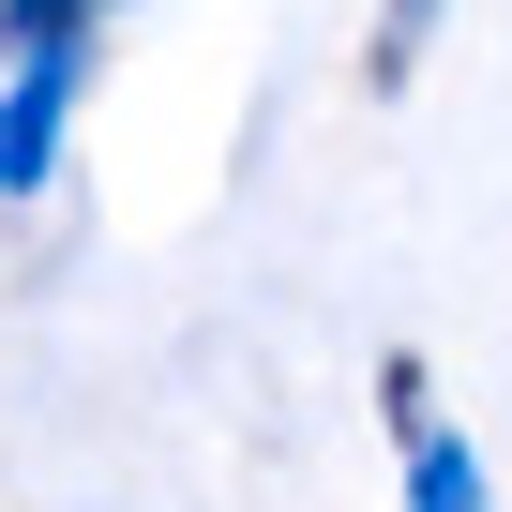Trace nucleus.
<instances>
[{"label": "nucleus", "mask_w": 512, "mask_h": 512, "mask_svg": "<svg viewBox=\"0 0 512 512\" xmlns=\"http://www.w3.org/2000/svg\"><path fill=\"white\" fill-rule=\"evenodd\" d=\"M407 512H497V482L452 422H407Z\"/></svg>", "instance_id": "nucleus-2"}, {"label": "nucleus", "mask_w": 512, "mask_h": 512, "mask_svg": "<svg viewBox=\"0 0 512 512\" xmlns=\"http://www.w3.org/2000/svg\"><path fill=\"white\" fill-rule=\"evenodd\" d=\"M76 91H91V46H31L16 76H0V196H46V181H61Z\"/></svg>", "instance_id": "nucleus-1"}, {"label": "nucleus", "mask_w": 512, "mask_h": 512, "mask_svg": "<svg viewBox=\"0 0 512 512\" xmlns=\"http://www.w3.org/2000/svg\"><path fill=\"white\" fill-rule=\"evenodd\" d=\"M437 16H452V0H377V46H362V91H407V76H422V46H437Z\"/></svg>", "instance_id": "nucleus-3"}, {"label": "nucleus", "mask_w": 512, "mask_h": 512, "mask_svg": "<svg viewBox=\"0 0 512 512\" xmlns=\"http://www.w3.org/2000/svg\"><path fill=\"white\" fill-rule=\"evenodd\" d=\"M31 46H91V0H0V61H31Z\"/></svg>", "instance_id": "nucleus-4"}]
</instances>
